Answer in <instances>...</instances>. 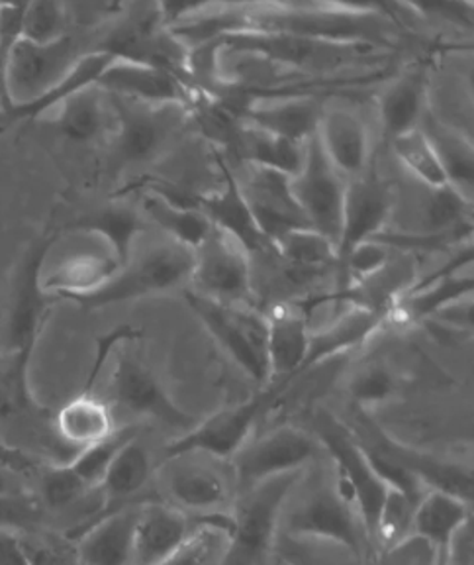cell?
Wrapping results in <instances>:
<instances>
[{"label": "cell", "mask_w": 474, "mask_h": 565, "mask_svg": "<svg viewBox=\"0 0 474 565\" xmlns=\"http://www.w3.org/2000/svg\"><path fill=\"white\" fill-rule=\"evenodd\" d=\"M279 534L337 542L365 559L370 547L359 512L335 468L332 473L312 476L302 471L282 507Z\"/></svg>", "instance_id": "1"}, {"label": "cell", "mask_w": 474, "mask_h": 565, "mask_svg": "<svg viewBox=\"0 0 474 565\" xmlns=\"http://www.w3.org/2000/svg\"><path fill=\"white\" fill-rule=\"evenodd\" d=\"M300 476L272 477L241 491L229 511L231 530L220 565H271L282 507Z\"/></svg>", "instance_id": "2"}, {"label": "cell", "mask_w": 474, "mask_h": 565, "mask_svg": "<svg viewBox=\"0 0 474 565\" xmlns=\"http://www.w3.org/2000/svg\"><path fill=\"white\" fill-rule=\"evenodd\" d=\"M53 236L37 242L26 262L20 267L18 274L14 305L10 312L9 344L12 352V365L4 381L7 397L17 405H30V391H28V365L34 352L37 335L44 324L45 312L50 307L52 295L42 289V265L53 244Z\"/></svg>", "instance_id": "3"}, {"label": "cell", "mask_w": 474, "mask_h": 565, "mask_svg": "<svg viewBox=\"0 0 474 565\" xmlns=\"http://www.w3.org/2000/svg\"><path fill=\"white\" fill-rule=\"evenodd\" d=\"M317 436L322 446H325V451L334 459L335 471L359 512L370 547L375 546L373 552H377L378 522L387 504L390 487L373 469L355 434L349 433L335 418L330 415L320 416Z\"/></svg>", "instance_id": "4"}, {"label": "cell", "mask_w": 474, "mask_h": 565, "mask_svg": "<svg viewBox=\"0 0 474 565\" xmlns=\"http://www.w3.org/2000/svg\"><path fill=\"white\" fill-rule=\"evenodd\" d=\"M185 299L212 338L251 380L263 385L271 383L267 360V318L251 310L222 305L196 291H185Z\"/></svg>", "instance_id": "5"}, {"label": "cell", "mask_w": 474, "mask_h": 565, "mask_svg": "<svg viewBox=\"0 0 474 565\" xmlns=\"http://www.w3.org/2000/svg\"><path fill=\"white\" fill-rule=\"evenodd\" d=\"M194 271V252L179 244L153 247L138 264L126 265L110 281L95 292L75 297L87 309L141 299L155 292L171 291L188 281Z\"/></svg>", "instance_id": "6"}, {"label": "cell", "mask_w": 474, "mask_h": 565, "mask_svg": "<svg viewBox=\"0 0 474 565\" xmlns=\"http://www.w3.org/2000/svg\"><path fill=\"white\" fill-rule=\"evenodd\" d=\"M322 444L310 434L282 426L259 440L247 441L231 458L236 483L241 491L272 477L299 473L316 461Z\"/></svg>", "instance_id": "7"}, {"label": "cell", "mask_w": 474, "mask_h": 565, "mask_svg": "<svg viewBox=\"0 0 474 565\" xmlns=\"http://www.w3.org/2000/svg\"><path fill=\"white\" fill-rule=\"evenodd\" d=\"M281 391V387L274 385L241 405L224 408L220 413L208 416L203 423L196 424L193 430L168 444L163 461L191 454H206L218 459L234 458L249 441L259 415Z\"/></svg>", "instance_id": "8"}, {"label": "cell", "mask_w": 474, "mask_h": 565, "mask_svg": "<svg viewBox=\"0 0 474 565\" xmlns=\"http://www.w3.org/2000/svg\"><path fill=\"white\" fill-rule=\"evenodd\" d=\"M79 60L77 44L69 35L47 45L32 44L20 38L2 65V77L7 81L10 97H18L14 106L34 103L47 95L69 75Z\"/></svg>", "instance_id": "9"}, {"label": "cell", "mask_w": 474, "mask_h": 565, "mask_svg": "<svg viewBox=\"0 0 474 565\" xmlns=\"http://www.w3.org/2000/svg\"><path fill=\"white\" fill-rule=\"evenodd\" d=\"M290 189L310 228L316 230L337 246L347 183L325 158L316 136L306 141L304 168L299 175L290 179Z\"/></svg>", "instance_id": "10"}, {"label": "cell", "mask_w": 474, "mask_h": 565, "mask_svg": "<svg viewBox=\"0 0 474 565\" xmlns=\"http://www.w3.org/2000/svg\"><path fill=\"white\" fill-rule=\"evenodd\" d=\"M110 103L115 110L116 151L123 163L153 158L183 124L188 110L185 106L143 105L118 97H110Z\"/></svg>", "instance_id": "11"}, {"label": "cell", "mask_w": 474, "mask_h": 565, "mask_svg": "<svg viewBox=\"0 0 474 565\" xmlns=\"http://www.w3.org/2000/svg\"><path fill=\"white\" fill-rule=\"evenodd\" d=\"M208 299L239 307L251 295V267L244 247L214 228L211 238L194 252L193 277Z\"/></svg>", "instance_id": "12"}, {"label": "cell", "mask_w": 474, "mask_h": 565, "mask_svg": "<svg viewBox=\"0 0 474 565\" xmlns=\"http://www.w3.org/2000/svg\"><path fill=\"white\" fill-rule=\"evenodd\" d=\"M112 397L133 415L155 418L158 423L171 426L185 434L193 430L198 420L188 415L159 383L143 363L130 353H122L112 373Z\"/></svg>", "instance_id": "13"}, {"label": "cell", "mask_w": 474, "mask_h": 565, "mask_svg": "<svg viewBox=\"0 0 474 565\" xmlns=\"http://www.w3.org/2000/svg\"><path fill=\"white\" fill-rule=\"evenodd\" d=\"M97 87L103 88L110 97L136 100L143 105L191 108L196 103V95L188 90L185 81L173 75L171 71L120 57H116L108 65V70L98 79Z\"/></svg>", "instance_id": "14"}, {"label": "cell", "mask_w": 474, "mask_h": 565, "mask_svg": "<svg viewBox=\"0 0 474 565\" xmlns=\"http://www.w3.org/2000/svg\"><path fill=\"white\" fill-rule=\"evenodd\" d=\"M196 530L198 524L171 504H138L132 565L165 564L191 542Z\"/></svg>", "instance_id": "15"}, {"label": "cell", "mask_w": 474, "mask_h": 565, "mask_svg": "<svg viewBox=\"0 0 474 565\" xmlns=\"http://www.w3.org/2000/svg\"><path fill=\"white\" fill-rule=\"evenodd\" d=\"M239 189L254 212L257 226L271 244L290 230L310 228L292 194L289 177L251 166L246 183H239Z\"/></svg>", "instance_id": "16"}, {"label": "cell", "mask_w": 474, "mask_h": 565, "mask_svg": "<svg viewBox=\"0 0 474 565\" xmlns=\"http://www.w3.org/2000/svg\"><path fill=\"white\" fill-rule=\"evenodd\" d=\"M392 212L390 186L378 179H353L345 189L342 232L337 239V267L355 247L377 238Z\"/></svg>", "instance_id": "17"}, {"label": "cell", "mask_w": 474, "mask_h": 565, "mask_svg": "<svg viewBox=\"0 0 474 565\" xmlns=\"http://www.w3.org/2000/svg\"><path fill=\"white\" fill-rule=\"evenodd\" d=\"M161 479L171 507L185 514L208 516L228 511L234 503L228 479L206 463H179L176 459H169L161 466Z\"/></svg>", "instance_id": "18"}, {"label": "cell", "mask_w": 474, "mask_h": 565, "mask_svg": "<svg viewBox=\"0 0 474 565\" xmlns=\"http://www.w3.org/2000/svg\"><path fill=\"white\" fill-rule=\"evenodd\" d=\"M471 247L459 252L438 274L425 277L420 285H413L398 299L392 307V317L400 322H420L425 318L435 317L438 312L465 300L473 292V277H459L461 265L471 264Z\"/></svg>", "instance_id": "19"}, {"label": "cell", "mask_w": 474, "mask_h": 565, "mask_svg": "<svg viewBox=\"0 0 474 565\" xmlns=\"http://www.w3.org/2000/svg\"><path fill=\"white\" fill-rule=\"evenodd\" d=\"M220 169L224 173V189L218 193L203 194L194 199V206L214 224V228L220 230L222 234L237 242L246 252L272 249L271 242L265 238L263 232L255 222L254 212L239 189V181L224 161H220Z\"/></svg>", "instance_id": "20"}, {"label": "cell", "mask_w": 474, "mask_h": 565, "mask_svg": "<svg viewBox=\"0 0 474 565\" xmlns=\"http://www.w3.org/2000/svg\"><path fill=\"white\" fill-rule=\"evenodd\" d=\"M136 507L103 512L75 532L77 565H132Z\"/></svg>", "instance_id": "21"}, {"label": "cell", "mask_w": 474, "mask_h": 565, "mask_svg": "<svg viewBox=\"0 0 474 565\" xmlns=\"http://www.w3.org/2000/svg\"><path fill=\"white\" fill-rule=\"evenodd\" d=\"M310 318L297 307H279L267 318V360L271 381L277 387H284L299 375L306 360L310 345Z\"/></svg>", "instance_id": "22"}, {"label": "cell", "mask_w": 474, "mask_h": 565, "mask_svg": "<svg viewBox=\"0 0 474 565\" xmlns=\"http://www.w3.org/2000/svg\"><path fill=\"white\" fill-rule=\"evenodd\" d=\"M320 148L335 171L345 177L363 173L369 161V132L359 116L352 110H324L316 132Z\"/></svg>", "instance_id": "23"}, {"label": "cell", "mask_w": 474, "mask_h": 565, "mask_svg": "<svg viewBox=\"0 0 474 565\" xmlns=\"http://www.w3.org/2000/svg\"><path fill=\"white\" fill-rule=\"evenodd\" d=\"M322 113V106L314 98H265L247 106V128L271 134L282 140L306 143L316 136Z\"/></svg>", "instance_id": "24"}, {"label": "cell", "mask_w": 474, "mask_h": 565, "mask_svg": "<svg viewBox=\"0 0 474 565\" xmlns=\"http://www.w3.org/2000/svg\"><path fill=\"white\" fill-rule=\"evenodd\" d=\"M383 320H385L383 310H373L355 305L353 309L334 318L324 328L312 330L306 360L302 363L300 373L310 370L316 363L334 358L337 353L347 352V350L367 342L370 335L380 328Z\"/></svg>", "instance_id": "25"}, {"label": "cell", "mask_w": 474, "mask_h": 565, "mask_svg": "<svg viewBox=\"0 0 474 565\" xmlns=\"http://www.w3.org/2000/svg\"><path fill=\"white\" fill-rule=\"evenodd\" d=\"M466 522H471V501L430 489L413 509L410 536L425 540L435 552H443Z\"/></svg>", "instance_id": "26"}, {"label": "cell", "mask_w": 474, "mask_h": 565, "mask_svg": "<svg viewBox=\"0 0 474 565\" xmlns=\"http://www.w3.org/2000/svg\"><path fill=\"white\" fill-rule=\"evenodd\" d=\"M53 424L57 436L77 451L106 440L118 430L110 406L83 391L60 408Z\"/></svg>", "instance_id": "27"}, {"label": "cell", "mask_w": 474, "mask_h": 565, "mask_svg": "<svg viewBox=\"0 0 474 565\" xmlns=\"http://www.w3.org/2000/svg\"><path fill=\"white\" fill-rule=\"evenodd\" d=\"M122 267L115 257L106 254L79 252L65 257L52 274L42 277V289L52 297L75 299L95 292L110 281Z\"/></svg>", "instance_id": "28"}, {"label": "cell", "mask_w": 474, "mask_h": 565, "mask_svg": "<svg viewBox=\"0 0 474 565\" xmlns=\"http://www.w3.org/2000/svg\"><path fill=\"white\" fill-rule=\"evenodd\" d=\"M141 206L151 221L168 232L173 244L191 252L203 246L214 232V224L193 204L176 203L163 194L146 191Z\"/></svg>", "instance_id": "29"}, {"label": "cell", "mask_w": 474, "mask_h": 565, "mask_svg": "<svg viewBox=\"0 0 474 565\" xmlns=\"http://www.w3.org/2000/svg\"><path fill=\"white\" fill-rule=\"evenodd\" d=\"M151 477V459L148 450L141 446L138 438L128 441L118 451L115 461L100 481L97 493L103 497L100 511L122 509L120 504L140 493Z\"/></svg>", "instance_id": "30"}, {"label": "cell", "mask_w": 474, "mask_h": 565, "mask_svg": "<svg viewBox=\"0 0 474 565\" xmlns=\"http://www.w3.org/2000/svg\"><path fill=\"white\" fill-rule=\"evenodd\" d=\"M116 55L105 52V50H95V52L83 53L79 62L75 63V67L69 71V75L53 87L47 95L37 98L34 103L28 105L10 106L9 110L0 113V118L7 120H20V118H35V116L44 115L45 110L62 105L65 98L77 95L80 90L88 87H95L98 79L103 77V73L108 70V65L115 62Z\"/></svg>", "instance_id": "31"}, {"label": "cell", "mask_w": 474, "mask_h": 565, "mask_svg": "<svg viewBox=\"0 0 474 565\" xmlns=\"http://www.w3.org/2000/svg\"><path fill=\"white\" fill-rule=\"evenodd\" d=\"M69 228L97 234L106 239L110 247V256L115 257L123 269L126 265H130L133 239L146 230V222L141 221L138 212L126 204H108L105 209L90 212L79 221L73 222Z\"/></svg>", "instance_id": "32"}, {"label": "cell", "mask_w": 474, "mask_h": 565, "mask_svg": "<svg viewBox=\"0 0 474 565\" xmlns=\"http://www.w3.org/2000/svg\"><path fill=\"white\" fill-rule=\"evenodd\" d=\"M57 126L69 140L90 141L98 138L108 128L106 124H115V110L110 97L103 88L88 87L73 97L65 98L57 105Z\"/></svg>", "instance_id": "33"}, {"label": "cell", "mask_w": 474, "mask_h": 565, "mask_svg": "<svg viewBox=\"0 0 474 565\" xmlns=\"http://www.w3.org/2000/svg\"><path fill=\"white\" fill-rule=\"evenodd\" d=\"M431 146L438 151L441 166L445 169L449 185L471 201L473 196V146L463 134L453 130L448 124H441L433 116L423 115L418 126Z\"/></svg>", "instance_id": "34"}, {"label": "cell", "mask_w": 474, "mask_h": 565, "mask_svg": "<svg viewBox=\"0 0 474 565\" xmlns=\"http://www.w3.org/2000/svg\"><path fill=\"white\" fill-rule=\"evenodd\" d=\"M425 83L420 73L396 79L380 97V120L390 140L416 130L423 118Z\"/></svg>", "instance_id": "35"}, {"label": "cell", "mask_w": 474, "mask_h": 565, "mask_svg": "<svg viewBox=\"0 0 474 565\" xmlns=\"http://www.w3.org/2000/svg\"><path fill=\"white\" fill-rule=\"evenodd\" d=\"M272 559L279 565H365V557L352 547L330 540L277 534Z\"/></svg>", "instance_id": "36"}, {"label": "cell", "mask_w": 474, "mask_h": 565, "mask_svg": "<svg viewBox=\"0 0 474 565\" xmlns=\"http://www.w3.org/2000/svg\"><path fill=\"white\" fill-rule=\"evenodd\" d=\"M241 146L246 150V159L255 168L269 169L274 173L294 179L299 175L306 161V143L282 140L271 134L259 132L247 128L241 136Z\"/></svg>", "instance_id": "37"}, {"label": "cell", "mask_w": 474, "mask_h": 565, "mask_svg": "<svg viewBox=\"0 0 474 565\" xmlns=\"http://www.w3.org/2000/svg\"><path fill=\"white\" fill-rule=\"evenodd\" d=\"M272 249L297 269L337 267V252L330 239L312 228L290 230L272 242Z\"/></svg>", "instance_id": "38"}, {"label": "cell", "mask_w": 474, "mask_h": 565, "mask_svg": "<svg viewBox=\"0 0 474 565\" xmlns=\"http://www.w3.org/2000/svg\"><path fill=\"white\" fill-rule=\"evenodd\" d=\"M392 150H395L396 158L400 159V163L408 169V173L416 177L422 185L428 189H441V186L449 185L440 156L420 128L392 140Z\"/></svg>", "instance_id": "39"}, {"label": "cell", "mask_w": 474, "mask_h": 565, "mask_svg": "<svg viewBox=\"0 0 474 565\" xmlns=\"http://www.w3.org/2000/svg\"><path fill=\"white\" fill-rule=\"evenodd\" d=\"M133 438H138L136 428L128 426L122 430H116L106 440L77 451V456L67 461V466L90 491H97L100 481L105 479L106 471L110 468V463L118 456V451L122 450L123 446Z\"/></svg>", "instance_id": "40"}, {"label": "cell", "mask_w": 474, "mask_h": 565, "mask_svg": "<svg viewBox=\"0 0 474 565\" xmlns=\"http://www.w3.org/2000/svg\"><path fill=\"white\" fill-rule=\"evenodd\" d=\"M430 191L428 203H425V226L430 230V234H448V232L465 228L466 212L471 201L451 185L430 189Z\"/></svg>", "instance_id": "41"}, {"label": "cell", "mask_w": 474, "mask_h": 565, "mask_svg": "<svg viewBox=\"0 0 474 565\" xmlns=\"http://www.w3.org/2000/svg\"><path fill=\"white\" fill-rule=\"evenodd\" d=\"M65 26H67L65 4L32 2L24 7L22 40L37 45L53 44L65 35Z\"/></svg>", "instance_id": "42"}, {"label": "cell", "mask_w": 474, "mask_h": 565, "mask_svg": "<svg viewBox=\"0 0 474 565\" xmlns=\"http://www.w3.org/2000/svg\"><path fill=\"white\" fill-rule=\"evenodd\" d=\"M388 264H390V246L378 239H369L360 244L337 267L342 291L347 287V282H365L375 279L387 269Z\"/></svg>", "instance_id": "43"}, {"label": "cell", "mask_w": 474, "mask_h": 565, "mask_svg": "<svg viewBox=\"0 0 474 565\" xmlns=\"http://www.w3.org/2000/svg\"><path fill=\"white\" fill-rule=\"evenodd\" d=\"M95 493L90 491L79 477L71 471L67 463L60 466H44V476H42V503L45 509L62 511L71 504L77 503L83 497Z\"/></svg>", "instance_id": "44"}, {"label": "cell", "mask_w": 474, "mask_h": 565, "mask_svg": "<svg viewBox=\"0 0 474 565\" xmlns=\"http://www.w3.org/2000/svg\"><path fill=\"white\" fill-rule=\"evenodd\" d=\"M44 503L34 494L24 491L0 494V529L20 534L22 530L37 526L44 521Z\"/></svg>", "instance_id": "45"}, {"label": "cell", "mask_w": 474, "mask_h": 565, "mask_svg": "<svg viewBox=\"0 0 474 565\" xmlns=\"http://www.w3.org/2000/svg\"><path fill=\"white\" fill-rule=\"evenodd\" d=\"M228 546V536L220 530L198 526L191 542L186 544L176 556L161 565H220L216 557L222 559Z\"/></svg>", "instance_id": "46"}, {"label": "cell", "mask_w": 474, "mask_h": 565, "mask_svg": "<svg viewBox=\"0 0 474 565\" xmlns=\"http://www.w3.org/2000/svg\"><path fill=\"white\" fill-rule=\"evenodd\" d=\"M349 391H352L353 401L357 405H383V403H387V401L395 397V375L383 365H369L353 377Z\"/></svg>", "instance_id": "47"}, {"label": "cell", "mask_w": 474, "mask_h": 565, "mask_svg": "<svg viewBox=\"0 0 474 565\" xmlns=\"http://www.w3.org/2000/svg\"><path fill=\"white\" fill-rule=\"evenodd\" d=\"M438 552L418 536L398 542L395 546L383 547L365 562V565H435Z\"/></svg>", "instance_id": "48"}, {"label": "cell", "mask_w": 474, "mask_h": 565, "mask_svg": "<svg viewBox=\"0 0 474 565\" xmlns=\"http://www.w3.org/2000/svg\"><path fill=\"white\" fill-rule=\"evenodd\" d=\"M24 554H26L28 565H77L75 557H71L62 547L53 544H35L22 539Z\"/></svg>", "instance_id": "49"}, {"label": "cell", "mask_w": 474, "mask_h": 565, "mask_svg": "<svg viewBox=\"0 0 474 565\" xmlns=\"http://www.w3.org/2000/svg\"><path fill=\"white\" fill-rule=\"evenodd\" d=\"M420 10H431L438 17L445 18L453 24L459 26L471 28L473 26V4H463V2H438V4H422L418 7Z\"/></svg>", "instance_id": "50"}, {"label": "cell", "mask_w": 474, "mask_h": 565, "mask_svg": "<svg viewBox=\"0 0 474 565\" xmlns=\"http://www.w3.org/2000/svg\"><path fill=\"white\" fill-rule=\"evenodd\" d=\"M0 565H28L22 536L12 530L0 529Z\"/></svg>", "instance_id": "51"}, {"label": "cell", "mask_w": 474, "mask_h": 565, "mask_svg": "<svg viewBox=\"0 0 474 565\" xmlns=\"http://www.w3.org/2000/svg\"><path fill=\"white\" fill-rule=\"evenodd\" d=\"M0 466L9 468L10 471H14L18 476L32 473V471L40 468V463L32 456H28L24 451L12 448V446H7L2 441H0Z\"/></svg>", "instance_id": "52"}, {"label": "cell", "mask_w": 474, "mask_h": 565, "mask_svg": "<svg viewBox=\"0 0 474 565\" xmlns=\"http://www.w3.org/2000/svg\"><path fill=\"white\" fill-rule=\"evenodd\" d=\"M14 476H18V473L10 471V469L4 468V466H0V494L18 493V491H22Z\"/></svg>", "instance_id": "53"}, {"label": "cell", "mask_w": 474, "mask_h": 565, "mask_svg": "<svg viewBox=\"0 0 474 565\" xmlns=\"http://www.w3.org/2000/svg\"><path fill=\"white\" fill-rule=\"evenodd\" d=\"M435 565H443V559H441L440 552H438V562H435Z\"/></svg>", "instance_id": "54"}, {"label": "cell", "mask_w": 474, "mask_h": 565, "mask_svg": "<svg viewBox=\"0 0 474 565\" xmlns=\"http://www.w3.org/2000/svg\"><path fill=\"white\" fill-rule=\"evenodd\" d=\"M271 565H279V564H277V562H274V559H272Z\"/></svg>", "instance_id": "55"}]
</instances>
